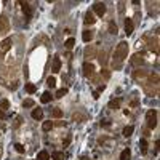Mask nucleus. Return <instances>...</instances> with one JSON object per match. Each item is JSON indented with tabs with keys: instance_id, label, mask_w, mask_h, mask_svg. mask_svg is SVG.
Here are the masks:
<instances>
[{
	"instance_id": "nucleus-28",
	"label": "nucleus",
	"mask_w": 160,
	"mask_h": 160,
	"mask_svg": "<svg viewBox=\"0 0 160 160\" xmlns=\"http://www.w3.org/2000/svg\"><path fill=\"white\" fill-rule=\"evenodd\" d=\"M61 115H63V111H61V109H53V117H56V119H59Z\"/></svg>"
},
{
	"instance_id": "nucleus-7",
	"label": "nucleus",
	"mask_w": 160,
	"mask_h": 160,
	"mask_svg": "<svg viewBox=\"0 0 160 160\" xmlns=\"http://www.w3.org/2000/svg\"><path fill=\"white\" fill-rule=\"evenodd\" d=\"M93 71H94V66L91 63H85L83 64V75H85V77H90V75L93 74Z\"/></svg>"
},
{
	"instance_id": "nucleus-23",
	"label": "nucleus",
	"mask_w": 160,
	"mask_h": 160,
	"mask_svg": "<svg viewBox=\"0 0 160 160\" xmlns=\"http://www.w3.org/2000/svg\"><path fill=\"white\" fill-rule=\"evenodd\" d=\"M109 107L111 109H119L120 107V99H112L111 103H109Z\"/></svg>"
},
{
	"instance_id": "nucleus-19",
	"label": "nucleus",
	"mask_w": 160,
	"mask_h": 160,
	"mask_svg": "<svg viewBox=\"0 0 160 160\" xmlns=\"http://www.w3.org/2000/svg\"><path fill=\"white\" fill-rule=\"evenodd\" d=\"M51 159H53V160H64V154H63V152L54 151L53 154H51Z\"/></svg>"
},
{
	"instance_id": "nucleus-9",
	"label": "nucleus",
	"mask_w": 160,
	"mask_h": 160,
	"mask_svg": "<svg viewBox=\"0 0 160 160\" xmlns=\"http://www.w3.org/2000/svg\"><path fill=\"white\" fill-rule=\"evenodd\" d=\"M133 29H134L133 21L130 19V18H126V19H125V32H126V35H131L133 34Z\"/></svg>"
},
{
	"instance_id": "nucleus-31",
	"label": "nucleus",
	"mask_w": 160,
	"mask_h": 160,
	"mask_svg": "<svg viewBox=\"0 0 160 160\" xmlns=\"http://www.w3.org/2000/svg\"><path fill=\"white\" fill-rule=\"evenodd\" d=\"M3 119H6V115L3 114V111H2V109H0V120H3Z\"/></svg>"
},
{
	"instance_id": "nucleus-14",
	"label": "nucleus",
	"mask_w": 160,
	"mask_h": 160,
	"mask_svg": "<svg viewBox=\"0 0 160 160\" xmlns=\"http://www.w3.org/2000/svg\"><path fill=\"white\" fill-rule=\"evenodd\" d=\"M133 131H134V126H133V125L125 126V128H123V136H125V138H130V136L133 134Z\"/></svg>"
},
{
	"instance_id": "nucleus-25",
	"label": "nucleus",
	"mask_w": 160,
	"mask_h": 160,
	"mask_svg": "<svg viewBox=\"0 0 160 160\" xmlns=\"http://www.w3.org/2000/svg\"><path fill=\"white\" fill-rule=\"evenodd\" d=\"M64 94H67V88H61L56 91V98H63Z\"/></svg>"
},
{
	"instance_id": "nucleus-32",
	"label": "nucleus",
	"mask_w": 160,
	"mask_h": 160,
	"mask_svg": "<svg viewBox=\"0 0 160 160\" xmlns=\"http://www.w3.org/2000/svg\"><path fill=\"white\" fill-rule=\"evenodd\" d=\"M93 98H94V99H98V98H99V93H98V91H93Z\"/></svg>"
},
{
	"instance_id": "nucleus-15",
	"label": "nucleus",
	"mask_w": 160,
	"mask_h": 160,
	"mask_svg": "<svg viewBox=\"0 0 160 160\" xmlns=\"http://www.w3.org/2000/svg\"><path fill=\"white\" fill-rule=\"evenodd\" d=\"M139 149H141V154H147V141L144 138L139 141Z\"/></svg>"
},
{
	"instance_id": "nucleus-17",
	"label": "nucleus",
	"mask_w": 160,
	"mask_h": 160,
	"mask_svg": "<svg viewBox=\"0 0 160 160\" xmlns=\"http://www.w3.org/2000/svg\"><path fill=\"white\" fill-rule=\"evenodd\" d=\"M40 99H42L43 104L50 103V101H51V93H50V91H45V93L42 94V98H40Z\"/></svg>"
},
{
	"instance_id": "nucleus-24",
	"label": "nucleus",
	"mask_w": 160,
	"mask_h": 160,
	"mask_svg": "<svg viewBox=\"0 0 160 160\" xmlns=\"http://www.w3.org/2000/svg\"><path fill=\"white\" fill-rule=\"evenodd\" d=\"M109 32H111V34H117V26H115L114 21L109 23Z\"/></svg>"
},
{
	"instance_id": "nucleus-22",
	"label": "nucleus",
	"mask_w": 160,
	"mask_h": 160,
	"mask_svg": "<svg viewBox=\"0 0 160 160\" xmlns=\"http://www.w3.org/2000/svg\"><path fill=\"white\" fill-rule=\"evenodd\" d=\"M46 85H48L50 88H54V86H56V79H54V77H51V75H50V77L46 79Z\"/></svg>"
},
{
	"instance_id": "nucleus-6",
	"label": "nucleus",
	"mask_w": 160,
	"mask_h": 160,
	"mask_svg": "<svg viewBox=\"0 0 160 160\" xmlns=\"http://www.w3.org/2000/svg\"><path fill=\"white\" fill-rule=\"evenodd\" d=\"M59 71H61V58L54 56L53 58V64H51V72L53 74H58Z\"/></svg>"
},
{
	"instance_id": "nucleus-27",
	"label": "nucleus",
	"mask_w": 160,
	"mask_h": 160,
	"mask_svg": "<svg viewBox=\"0 0 160 160\" xmlns=\"http://www.w3.org/2000/svg\"><path fill=\"white\" fill-rule=\"evenodd\" d=\"M8 107H10V101L8 99H3L2 103H0V109H2V111L3 109H8Z\"/></svg>"
},
{
	"instance_id": "nucleus-2",
	"label": "nucleus",
	"mask_w": 160,
	"mask_h": 160,
	"mask_svg": "<svg viewBox=\"0 0 160 160\" xmlns=\"http://www.w3.org/2000/svg\"><path fill=\"white\" fill-rule=\"evenodd\" d=\"M146 122H147V126L151 130H154L157 126V111L155 109H151L146 114Z\"/></svg>"
},
{
	"instance_id": "nucleus-20",
	"label": "nucleus",
	"mask_w": 160,
	"mask_h": 160,
	"mask_svg": "<svg viewBox=\"0 0 160 160\" xmlns=\"http://www.w3.org/2000/svg\"><path fill=\"white\" fill-rule=\"evenodd\" d=\"M26 91L32 94V93H35V91H37V86H35L34 83H26Z\"/></svg>"
},
{
	"instance_id": "nucleus-5",
	"label": "nucleus",
	"mask_w": 160,
	"mask_h": 160,
	"mask_svg": "<svg viewBox=\"0 0 160 160\" xmlns=\"http://www.w3.org/2000/svg\"><path fill=\"white\" fill-rule=\"evenodd\" d=\"M10 48H11V39L8 37V39H5L2 43H0V56H2V54H5Z\"/></svg>"
},
{
	"instance_id": "nucleus-1",
	"label": "nucleus",
	"mask_w": 160,
	"mask_h": 160,
	"mask_svg": "<svg viewBox=\"0 0 160 160\" xmlns=\"http://www.w3.org/2000/svg\"><path fill=\"white\" fill-rule=\"evenodd\" d=\"M126 56H128V43H126V42H120V43H119V46L115 48L114 61L117 59V64H120Z\"/></svg>"
},
{
	"instance_id": "nucleus-4",
	"label": "nucleus",
	"mask_w": 160,
	"mask_h": 160,
	"mask_svg": "<svg viewBox=\"0 0 160 160\" xmlns=\"http://www.w3.org/2000/svg\"><path fill=\"white\" fill-rule=\"evenodd\" d=\"M19 5L23 6V11H24V14H26V18H27V19H31L32 14H34V10H32V6L29 5L27 2H19Z\"/></svg>"
},
{
	"instance_id": "nucleus-29",
	"label": "nucleus",
	"mask_w": 160,
	"mask_h": 160,
	"mask_svg": "<svg viewBox=\"0 0 160 160\" xmlns=\"http://www.w3.org/2000/svg\"><path fill=\"white\" fill-rule=\"evenodd\" d=\"M34 101H32V99H26V101H24V103H23V106L24 107H34Z\"/></svg>"
},
{
	"instance_id": "nucleus-11",
	"label": "nucleus",
	"mask_w": 160,
	"mask_h": 160,
	"mask_svg": "<svg viewBox=\"0 0 160 160\" xmlns=\"http://www.w3.org/2000/svg\"><path fill=\"white\" fill-rule=\"evenodd\" d=\"M82 39H83V42H91L93 40V32L91 31H83V34H82Z\"/></svg>"
},
{
	"instance_id": "nucleus-30",
	"label": "nucleus",
	"mask_w": 160,
	"mask_h": 160,
	"mask_svg": "<svg viewBox=\"0 0 160 160\" xmlns=\"http://www.w3.org/2000/svg\"><path fill=\"white\" fill-rule=\"evenodd\" d=\"M71 139H72V136H71V134H69V136L66 138V141H64V147H66V146H69V143H71Z\"/></svg>"
},
{
	"instance_id": "nucleus-10",
	"label": "nucleus",
	"mask_w": 160,
	"mask_h": 160,
	"mask_svg": "<svg viewBox=\"0 0 160 160\" xmlns=\"http://www.w3.org/2000/svg\"><path fill=\"white\" fill-rule=\"evenodd\" d=\"M83 23H85V24H94V23H96V19H94V14H93L91 11H86Z\"/></svg>"
},
{
	"instance_id": "nucleus-16",
	"label": "nucleus",
	"mask_w": 160,
	"mask_h": 160,
	"mask_svg": "<svg viewBox=\"0 0 160 160\" xmlns=\"http://www.w3.org/2000/svg\"><path fill=\"white\" fill-rule=\"evenodd\" d=\"M51 128H53V122H51V120H46V122L42 123V130H43V131H50Z\"/></svg>"
},
{
	"instance_id": "nucleus-18",
	"label": "nucleus",
	"mask_w": 160,
	"mask_h": 160,
	"mask_svg": "<svg viewBox=\"0 0 160 160\" xmlns=\"http://www.w3.org/2000/svg\"><path fill=\"white\" fill-rule=\"evenodd\" d=\"M37 160H50V154L46 151H40L37 155Z\"/></svg>"
},
{
	"instance_id": "nucleus-3",
	"label": "nucleus",
	"mask_w": 160,
	"mask_h": 160,
	"mask_svg": "<svg viewBox=\"0 0 160 160\" xmlns=\"http://www.w3.org/2000/svg\"><path fill=\"white\" fill-rule=\"evenodd\" d=\"M93 10H94V13H96L99 18H103L104 13H106V5H104L103 2H96L93 5Z\"/></svg>"
},
{
	"instance_id": "nucleus-33",
	"label": "nucleus",
	"mask_w": 160,
	"mask_h": 160,
	"mask_svg": "<svg viewBox=\"0 0 160 160\" xmlns=\"http://www.w3.org/2000/svg\"><path fill=\"white\" fill-rule=\"evenodd\" d=\"M104 88H106V86H104V85H101V86H99V88H98V93H101V91H104Z\"/></svg>"
},
{
	"instance_id": "nucleus-34",
	"label": "nucleus",
	"mask_w": 160,
	"mask_h": 160,
	"mask_svg": "<svg viewBox=\"0 0 160 160\" xmlns=\"http://www.w3.org/2000/svg\"><path fill=\"white\" fill-rule=\"evenodd\" d=\"M82 160H88V159H86V157H83V159H82Z\"/></svg>"
},
{
	"instance_id": "nucleus-26",
	"label": "nucleus",
	"mask_w": 160,
	"mask_h": 160,
	"mask_svg": "<svg viewBox=\"0 0 160 160\" xmlns=\"http://www.w3.org/2000/svg\"><path fill=\"white\" fill-rule=\"evenodd\" d=\"M14 149H16V152H19V154H24V146H23V144L16 143V144H14Z\"/></svg>"
},
{
	"instance_id": "nucleus-8",
	"label": "nucleus",
	"mask_w": 160,
	"mask_h": 160,
	"mask_svg": "<svg viewBox=\"0 0 160 160\" xmlns=\"http://www.w3.org/2000/svg\"><path fill=\"white\" fill-rule=\"evenodd\" d=\"M8 27H10V23H8V18L6 16H0V32H5V31H8Z\"/></svg>"
},
{
	"instance_id": "nucleus-12",
	"label": "nucleus",
	"mask_w": 160,
	"mask_h": 160,
	"mask_svg": "<svg viewBox=\"0 0 160 160\" xmlns=\"http://www.w3.org/2000/svg\"><path fill=\"white\" fill-rule=\"evenodd\" d=\"M42 117H43L42 109H34V111H32V119L34 120H42Z\"/></svg>"
},
{
	"instance_id": "nucleus-21",
	"label": "nucleus",
	"mask_w": 160,
	"mask_h": 160,
	"mask_svg": "<svg viewBox=\"0 0 160 160\" xmlns=\"http://www.w3.org/2000/svg\"><path fill=\"white\" fill-rule=\"evenodd\" d=\"M74 45H75V40L72 39V37H71V39H67V40H66V43H64V46H66L67 50H72V48H74Z\"/></svg>"
},
{
	"instance_id": "nucleus-13",
	"label": "nucleus",
	"mask_w": 160,
	"mask_h": 160,
	"mask_svg": "<svg viewBox=\"0 0 160 160\" xmlns=\"http://www.w3.org/2000/svg\"><path fill=\"white\" fill-rule=\"evenodd\" d=\"M130 157H131V151H130L128 147L123 149L122 154H120V160H130Z\"/></svg>"
}]
</instances>
